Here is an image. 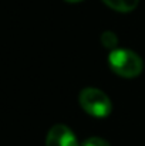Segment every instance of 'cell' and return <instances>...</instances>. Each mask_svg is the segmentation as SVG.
<instances>
[{
    "instance_id": "obj_2",
    "label": "cell",
    "mask_w": 145,
    "mask_h": 146,
    "mask_svg": "<svg viewBox=\"0 0 145 146\" xmlns=\"http://www.w3.org/2000/svg\"><path fill=\"white\" fill-rule=\"evenodd\" d=\"M78 102L84 112L94 118H105L112 112V102L108 95L94 87H87L81 90Z\"/></svg>"
},
{
    "instance_id": "obj_3",
    "label": "cell",
    "mask_w": 145,
    "mask_h": 146,
    "mask_svg": "<svg viewBox=\"0 0 145 146\" xmlns=\"http://www.w3.org/2000/svg\"><path fill=\"white\" fill-rule=\"evenodd\" d=\"M46 146H78V142L68 126L57 123L48 131Z\"/></svg>"
},
{
    "instance_id": "obj_4",
    "label": "cell",
    "mask_w": 145,
    "mask_h": 146,
    "mask_svg": "<svg viewBox=\"0 0 145 146\" xmlns=\"http://www.w3.org/2000/svg\"><path fill=\"white\" fill-rule=\"evenodd\" d=\"M110 9L120 13H130L137 9L140 0H102Z\"/></svg>"
},
{
    "instance_id": "obj_7",
    "label": "cell",
    "mask_w": 145,
    "mask_h": 146,
    "mask_svg": "<svg viewBox=\"0 0 145 146\" xmlns=\"http://www.w3.org/2000/svg\"><path fill=\"white\" fill-rule=\"evenodd\" d=\"M65 1H68V3H78V1H83V0H65Z\"/></svg>"
},
{
    "instance_id": "obj_1",
    "label": "cell",
    "mask_w": 145,
    "mask_h": 146,
    "mask_svg": "<svg viewBox=\"0 0 145 146\" xmlns=\"http://www.w3.org/2000/svg\"><path fill=\"white\" fill-rule=\"evenodd\" d=\"M108 65L122 78H137L144 68L141 57L128 48H114L108 55Z\"/></svg>"
},
{
    "instance_id": "obj_5",
    "label": "cell",
    "mask_w": 145,
    "mask_h": 146,
    "mask_svg": "<svg viewBox=\"0 0 145 146\" xmlns=\"http://www.w3.org/2000/svg\"><path fill=\"white\" fill-rule=\"evenodd\" d=\"M100 40H101V44L105 48H110V50H114L117 47V44H118V38H117L115 33H112V31H104L101 34Z\"/></svg>"
},
{
    "instance_id": "obj_6",
    "label": "cell",
    "mask_w": 145,
    "mask_h": 146,
    "mask_svg": "<svg viewBox=\"0 0 145 146\" xmlns=\"http://www.w3.org/2000/svg\"><path fill=\"white\" fill-rule=\"evenodd\" d=\"M81 146H111L105 139L102 138H97V136H93V138H88L83 142Z\"/></svg>"
}]
</instances>
